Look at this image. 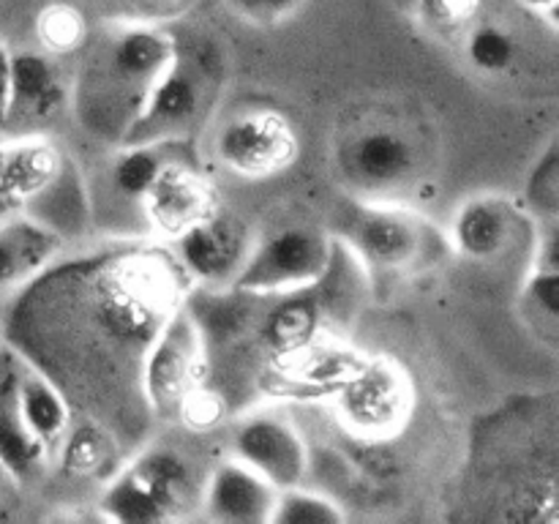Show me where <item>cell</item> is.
I'll use <instances>...</instances> for the list:
<instances>
[{"mask_svg":"<svg viewBox=\"0 0 559 524\" xmlns=\"http://www.w3.org/2000/svg\"><path fill=\"white\" fill-rule=\"evenodd\" d=\"M178 58V38L151 22H120L87 58L76 82V112L98 134H129L147 93Z\"/></svg>","mask_w":559,"mask_h":524,"instance_id":"cell-1","label":"cell"},{"mask_svg":"<svg viewBox=\"0 0 559 524\" xmlns=\"http://www.w3.org/2000/svg\"><path fill=\"white\" fill-rule=\"evenodd\" d=\"M218 71L222 60L211 44L191 55L178 44V58L147 93L123 142H180L200 129L218 91Z\"/></svg>","mask_w":559,"mask_h":524,"instance_id":"cell-2","label":"cell"},{"mask_svg":"<svg viewBox=\"0 0 559 524\" xmlns=\"http://www.w3.org/2000/svg\"><path fill=\"white\" fill-rule=\"evenodd\" d=\"M338 424L366 442H385L407 429L415 409L409 371L391 355H366L333 391Z\"/></svg>","mask_w":559,"mask_h":524,"instance_id":"cell-3","label":"cell"},{"mask_svg":"<svg viewBox=\"0 0 559 524\" xmlns=\"http://www.w3.org/2000/svg\"><path fill=\"white\" fill-rule=\"evenodd\" d=\"M194 473L175 448H151L115 475L98 500L107 522H167L175 519L194 491Z\"/></svg>","mask_w":559,"mask_h":524,"instance_id":"cell-4","label":"cell"},{"mask_svg":"<svg viewBox=\"0 0 559 524\" xmlns=\"http://www.w3.org/2000/svg\"><path fill=\"white\" fill-rule=\"evenodd\" d=\"M344 251L364 271L404 273L420 265L435 246V233L420 216L396 202L360 200L342 222Z\"/></svg>","mask_w":559,"mask_h":524,"instance_id":"cell-5","label":"cell"},{"mask_svg":"<svg viewBox=\"0 0 559 524\" xmlns=\"http://www.w3.org/2000/svg\"><path fill=\"white\" fill-rule=\"evenodd\" d=\"M336 254V240L317 227H284L254 240L233 289L243 295H287L320 282Z\"/></svg>","mask_w":559,"mask_h":524,"instance_id":"cell-6","label":"cell"},{"mask_svg":"<svg viewBox=\"0 0 559 524\" xmlns=\"http://www.w3.org/2000/svg\"><path fill=\"white\" fill-rule=\"evenodd\" d=\"M207 342L189 309L164 320L142 358V396L153 415L178 420L186 396L205 385Z\"/></svg>","mask_w":559,"mask_h":524,"instance_id":"cell-7","label":"cell"},{"mask_svg":"<svg viewBox=\"0 0 559 524\" xmlns=\"http://www.w3.org/2000/svg\"><path fill=\"white\" fill-rule=\"evenodd\" d=\"M216 162L246 180H267L287 172L300 156V136L293 120L273 107L233 115L218 129Z\"/></svg>","mask_w":559,"mask_h":524,"instance_id":"cell-8","label":"cell"},{"mask_svg":"<svg viewBox=\"0 0 559 524\" xmlns=\"http://www.w3.org/2000/svg\"><path fill=\"white\" fill-rule=\"evenodd\" d=\"M338 167L358 200L393 202L409 189L420 156L409 134L396 126H371L358 131L338 151Z\"/></svg>","mask_w":559,"mask_h":524,"instance_id":"cell-9","label":"cell"},{"mask_svg":"<svg viewBox=\"0 0 559 524\" xmlns=\"http://www.w3.org/2000/svg\"><path fill=\"white\" fill-rule=\"evenodd\" d=\"M233 456L271 480L276 489L298 486L309 469V448L295 420L284 413L262 409L235 426Z\"/></svg>","mask_w":559,"mask_h":524,"instance_id":"cell-10","label":"cell"},{"mask_svg":"<svg viewBox=\"0 0 559 524\" xmlns=\"http://www.w3.org/2000/svg\"><path fill=\"white\" fill-rule=\"evenodd\" d=\"M251 243L254 240L249 227L238 216L216 207L175 238V251L180 265L197 284L218 289L233 287Z\"/></svg>","mask_w":559,"mask_h":524,"instance_id":"cell-11","label":"cell"},{"mask_svg":"<svg viewBox=\"0 0 559 524\" xmlns=\"http://www.w3.org/2000/svg\"><path fill=\"white\" fill-rule=\"evenodd\" d=\"M216 207L218 200L211 180L178 153L162 164L140 200V213L147 227L173 240Z\"/></svg>","mask_w":559,"mask_h":524,"instance_id":"cell-12","label":"cell"},{"mask_svg":"<svg viewBox=\"0 0 559 524\" xmlns=\"http://www.w3.org/2000/svg\"><path fill=\"white\" fill-rule=\"evenodd\" d=\"M69 102V85L41 49L11 47V107L3 140L31 136L58 118Z\"/></svg>","mask_w":559,"mask_h":524,"instance_id":"cell-13","label":"cell"},{"mask_svg":"<svg viewBox=\"0 0 559 524\" xmlns=\"http://www.w3.org/2000/svg\"><path fill=\"white\" fill-rule=\"evenodd\" d=\"M278 489L240 458H222L202 486V511L222 524H271Z\"/></svg>","mask_w":559,"mask_h":524,"instance_id":"cell-14","label":"cell"},{"mask_svg":"<svg viewBox=\"0 0 559 524\" xmlns=\"http://www.w3.org/2000/svg\"><path fill=\"white\" fill-rule=\"evenodd\" d=\"M63 167V156L47 136L0 140V218L25 211Z\"/></svg>","mask_w":559,"mask_h":524,"instance_id":"cell-15","label":"cell"},{"mask_svg":"<svg viewBox=\"0 0 559 524\" xmlns=\"http://www.w3.org/2000/svg\"><path fill=\"white\" fill-rule=\"evenodd\" d=\"M516 235V211L502 194L469 196L453 213L448 243L473 262H489L506 254Z\"/></svg>","mask_w":559,"mask_h":524,"instance_id":"cell-16","label":"cell"},{"mask_svg":"<svg viewBox=\"0 0 559 524\" xmlns=\"http://www.w3.org/2000/svg\"><path fill=\"white\" fill-rule=\"evenodd\" d=\"M364 358L366 353H358V349L347 347V344L328 342L322 336L317 342L306 344V347L295 349V353L273 355L267 371L276 380V388L333 396V391L358 369Z\"/></svg>","mask_w":559,"mask_h":524,"instance_id":"cell-17","label":"cell"},{"mask_svg":"<svg viewBox=\"0 0 559 524\" xmlns=\"http://www.w3.org/2000/svg\"><path fill=\"white\" fill-rule=\"evenodd\" d=\"M55 229L25 213L0 218V295L33 284L60 251Z\"/></svg>","mask_w":559,"mask_h":524,"instance_id":"cell-18","label":"cell"},{"mask_svg":"<svg viewBox=\"0 0 559 524\" xmlns=\"http://www.w3.org/2000/svg\"><path fill=\"white\" fill-rule=\"evenodd\" d=\"M22 355L11 349L9 344L0 347V458L14 475L16 486L27 484L38 475V469L47 462L44 448L27 434L25 424L20 418V404H16V382H20Z\"/></svg>","mask_w":559,"mask_h":524,"instance_id":"cell-19","label":"cell"},{"mask_svg":"<svg viewBox=\"0 0 559 524\" xmlns=\"http://www.w3.org/2000/svg\"><path fill=\"white\" fill-rule=\"evenodd\" d=\"M282 303L273 306L260 325V342L271 355L295 353L306 344L325 336V320L336 298L314 295V284L298 293L278 295Z\"/></svg>","mask_w":559,"mask_h":524,"instance_id":"cell-20","label":"cell"},{"mask_svg":"<svg viewBox=\"0 0 559 524\" xmlns=\"http://www.w3.org/2000/svg\"><path fill=\"white\" fill-rule=\"evenodd\" d=\"M16 404H20V418L27 434L44 448V453H52L69 431L71 409L60 388L25 355H22L20 382H16Z\"/></svg>","mask_w":559,"mask_h":524,"instance_id":"cell-21","label":"cell"},{"mask_svg":"<svg viewBox=\"0 0 559 524\" xmlns=\"http://www.w3.org/2000/svg\"><path fill=\"white\" fill-rule=\"evenodd\" d=\"M519 309L530 327L546 331L549 342L557 338L559 320V267H557V229L549 224V233L540 235L535 262L519 293Z\"/></svg>","mask_w":559,"mask_h":524,"instance_id":"cell-22","label":"cell"},{"mask_svg":"<svg viewBox=\"0 0 559 524\" xmlns=\"http://www.w3.org/2000/svg\"><path fill=\"white\" fill-rule=\"evenodd\" d=\"M178 142H123L107 167L109 189L115 191V196L140 205L142 194L153 183L162 164L173 156L169 151Z\"/></svg>","mask_w":559,"mask_h":524,"instance_id":"cell-23","label":"cell"},{"mask_svg":"<svg viewBox=\"0 0 559 524\" xmlns=\"http://www.w3.org/2000/svg\"><path fill=\"white\" fill-rule=\"evenodd\" d=\"M36 41L47 55H71L87 44V22L76 5L49 3L36 16Z\"/></svg>","mask_w":559,"mask_h":524,"instance_id":"cell-24","label":"cell"},{"mask_svg":"<svg viewBox=\"0 0 559 524\" xmlns=\"http://www.w3.org/2000/svg\"><path fill=\"white\" fill-rule=\"evenodd\" d=\"M347 519L342 502L322 491L304 489V486H287L278 489L276 505H273L271 524H338Z\"/></svg>","mask_w":559,"mask_h":524,"instance_id":"cell-25","label":"cell"},{"mask_svg":"<svg viewBox=\"0 0 559 524\" xmlns=\"http://www.w3.org/2000/svg\"><path fill=\"white\" fill-rule=\"evenodd\" d=\"M467 60L484 74H506L516 63V38L497 22H478L467 31Z\"/></svg>","mask_w":559,"mask_h":524,"instance_id":"cell-26","label":"cell"},{"mask_svg":"<svg viewBox=\"0 0 559 524\" xmlns=\"http://www.w3.org/2000/svg\"><path fill=\"white\" fill-rule=\"evenodd\" d=\"M60 469L74 478H85L102 469V464L109 456V437L98 426H76L74 431H66L63 440L58 442Z\"/></svg>","mask_w":559,"mask_h":524,"instance_id":"cell-27","label":"cell"},{"mask_svg":"<svg viewBox=\"0 0 559 524\" xmlns=\"http://www.w3.org/2000/svg\"><path fill=\"white\" fill-rule=\"evenodd\" d=\"M484 0H415V14L431 33L451 36L469 31L478 22Z\"/></svg>","mask_w":559,"mask_h":524,"instance_id":"cell-28","label":"cell"},{"mask_svg":"<svg viewBox=\"0 0 559 524\" xmlns=\"http://www.w3.org/2000/svg\"><path fill=\"white\" fill-rule=\"evenodd\" d=\"M527 202L533 211L544 218L546 224L557 222V207H559V158L557 145L551 142L546 147L544 156L533 167L527 178Z\"/></svg>","mask_w":559,"mask_h":524,"instance_id":"cell-29","label":"cell"},{"mask_svg":"<svg viewBox=\"0 0 559 524\" xmlns=\"http://www.w3.org/2000/svg\"><path fill=\"white\" fill-rule=\"evenodd\" d=\"M224 415H227V404H224L222 393L211 391L207 385H200L186 396L178 420L194 431H207L216 429L224 420Z\"/></svg>","mask_w":559,"mask_h":524,"instance_id":"cell-30","label":"cell"},{"mask_svg":"<svg viewBox=\"0 0 559 524\" xmlns=\"http://www.w3.org/2000/svg\"><path fill=\"white\" fill-rule=\"evenodd\" d=\"M224 3L238 20L257 27H271L293 20L304 9L306 0H224Z\"/></svg>","mask_w":559,"mask_h":524,"instance_id":"cell-31","label":"cell"},{"mask_svg":"<svg viewBox=\"0 0 559 524\" xmlns=\"http://www.w3.org/2000/svg\"><path fill=\"white\" fill-rule=\"evenodd\" d=\"M11 107V44L0 38V140L5 136Z\"/></svg>","mask_w":559,"mask_h":524,"instance_id":"cell-32","label":"cell"},{"mask_svg":"<svg viewBox=\"0 0 559 524\" xmlns=\"http://www.w3.org/2000/svg\"><path fill=\"white\" fill-rule=\"evenodd\" d=\"M14 489H16L14 475L9 473V467H5L3 458H0V505H3L11 495H14Z\"/></svg>","mask_w":559,"mask_h":524,"instance_id":"cell-33","label":"cell"},{"mask_svg":"<svg viewBox=\"0 0 559 524\" xmlns=\"http://www.w3.org/2000/svg\"><path fill=\"white\" fill-rule=\"evenodd\" d=\"M522 5L533 9L535 14H546V16H555L557 11V0H519Z\"/></svg>","mask_w":559,"mask_h":524,"instance_id":"cell-34","label":"cell"},{"mask_svg":"<svg viewBox=\"0 0 559 524\" xmlns=\"http://www.w3.org/2000/svg\"><path fill=\"white\" fill-rule=\"evenodd\" d=\"M5 344V333H3V317H0V347Z\"/></svg>","mask_w":559,"mask_h":524,"instance_id":"cell-35","label":"cell"}]
</instances>
